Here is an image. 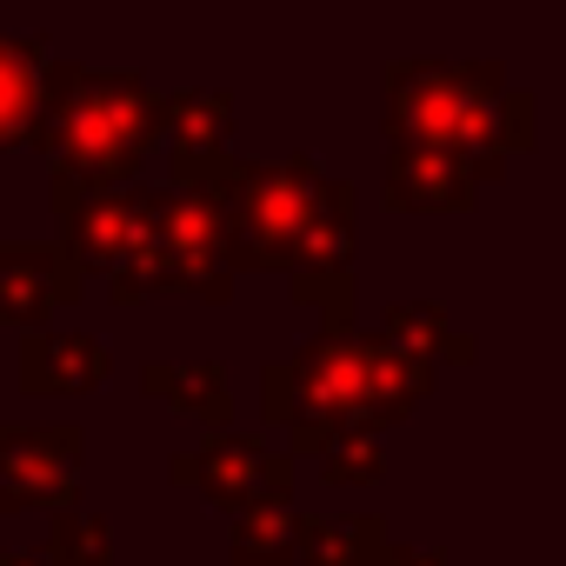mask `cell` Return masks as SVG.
Segmentation results:
<instances>
[{
    "instance_id": "obj_1",
    "label": "cell",
    "mask_w": 566,
    "mask_h": 566,
    "mask_svg": "<svg viewBox=\"0 0 566 566\" xmlns=\"http://www.w3.org/2000/svg\"><path fill=\"white\" fill-rule=\"evenodd\" d=\"M61 154L87 174H120L154 127V101L134 81H74V101H61Z\"/></svg>"
},
{
    "instance_id": "obj_2",
    "label": "cell",
    "mask_w": 566,
    "mask_h": 566,
    "mask_svg": "<svg viewBox=\"0 0 566 566\" xmlns=\"http://www.w3.org/2000/svg\"><path fill=\"white\" fill-rule=\"evenodd\" d=\"M480 81H486V74H427V87H440V94H413V127H420V134H440V140L473 134V127L486 120V107L473 101Z\"/></svg>"
},
{
    "instance_id": "obj_3",
    "label": "cell",
    "mask_w": 566,
    "mask_h": 566,
    "mask_svg": "<svg viewBox=\"0 0 566 566\" xmlns=\"http://www.w3.org/2000/svg\"><path fill=\"white\" fill-rule=\"evenodd\" d=\"M28 54L34 48L0 41V140L28 127Z\"/></svg>"
}]
</instances>
